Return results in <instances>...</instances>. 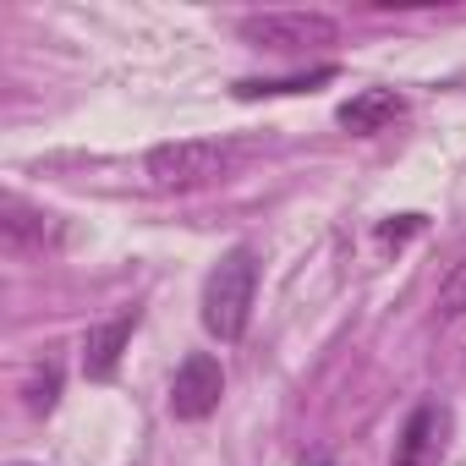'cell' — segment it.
<instances>
[{"label": "cell", "mask_w": 466, "mask_h": 466, "mask_svg": "<svg viewBox=\"0 0 466 466\" xmlns=\"http://www.w3.org/2000/svg\"><path fill=\"white\" fill-rule=\"evenodd\" d=\"M253 291H258L253 248H230L203 280V329L214 340H242L248 335V313H253Z\"/></svg>", "instance_id": "1"}, {"label": "cell", "mask_w": 466, "mask_h": 466, "mask_svg": "<svg viewBox=\"0 0 466 466\" xmlns=\"http://www.w3.org/2000/svg\"><path fill=\"white\" fill-rule=\"evenodd\" d=\"M230 159L237 154L225 143H214V137H176V143H159L148 154V181L159 192H192V187L219 181L230 170Z\"/></svg>", "instance_id": "2"}, {"label": "cell", "mask_w": 466, "mask_h": 466, "mask_svg": "<svg viewBox=\"0 0 466 466\" xmlns=\"http://www.w3.org/2000/svg\"><path fill=\"white\" fill-rule=\"evenodd\" d=\"M253 50H275V56H302V50H319V45H335L340 39V23L324 17V12H258V17H242L237 28Z\"/></svg>", "instance_id": "3"}, {"label": "cell", "mask_w": 466, "mask_h": 466, "mask_svg": "<svg viewBox=\"0 0 466 466\" xmlns=\"http://www.w3.org/2000/svg\"><path fill=\"white\" fill-rule=\"evenodd\" d=\"M219 395H225V368L208 351H192L170 379V417L176 422H203V417H214Z\"/></svg>", "instance_id": "4"}, {"label": "cell", "mask_w": 466, "mask_h": 466, "mask_svg": "<svg viewBox=\"0 0 466 466\" xmlns=\"http://www.w3.org/2000/svg\"><path fill=\"white\" fill-rule=\"evenodd\" d=\"M400 116H406V99H400L395 88H362V94H351V99L335 110V121H340L351 137H373V132L395 127Z\"/></svg>", "instance_id": "5"}, {"label": "cell", "mask_w": 466, "mask_h": 466, "mask_svg": "<svg viewBox=\"0 0 466 466\" xmlns=\"http://www.w3.org/2000/svg\"><path fill=\"white\" fill-rule=\"evenodd\" d=\"M132 329H137V313H116V319H105L99 329H88V346H83V373H88L94 384L116 379L121 351L132 346Z\"/></svg>", "instance_id": "6"}, {"label": "cell", "mask_w": 466, "mask_h": 466, "mask_svg": "<svg viewBox=\"0 0 466 466\" xmlns=\"http://www.w3.org/2000/svg\"><path fill=\"white\" fill-rule=\"evenodd\" d=\"M335 77V66H313V72H297V77H242L237 88V99H275V94H313L319 83H329Z\"/></svg>", "instance_id": "7"}, {"label": "cell", "mask_w": 466, "mask_h": 466, "mask_svg": "<svg viewBox=\"0 0 466 466\" xmlns=\"http://www.w3.org/2000/svg\"><path fill=\"white\" fill-rule=\"evenodd\" d=\"M433 406H417L411 411V422H406V433H400V450H395V466H422L428 461V450H433Z\"/></svg>", "instance_id": "8"}, {"label": "cell", "mask_w": 466, "mask_h": 466, "mask_svg": "<svg viewBox=\"0 0 466 466\" xmlns=\"http://www.w3.org/2000/svg\"><path fill=\"white\" fill-rule=\"evenodd\" d=\"M0 230H6V242L34 248V242H45V214L28 208L23 198H6V219H0Z\"/></svg>", "instance_id": "9"}, {"label": "cell", "mask_w": 466, "mask_h": 466, "mask_svg": "<svg viewBox=\"0 0 466 466\" xmlns=\"http://www.w3.org/2000/svg\"><path fill=\"white\" fill-rule=\"evenodd\" d=\"M56 400H61V368H56V362H45V368L28 379V411H34V417H50V411H56Z\"/></svg>", "instance_id": "10"}, {"label": "cell", "mask_w": 466, "mask_h": 466, "mask_svg": "<svg viewBox=\"0 0 466 466\" xmlns=\"http://www.w3.org/2000/svg\"><path fill=\"white\" fill-rule=\"evenodd\" d=\"M439 313H444V319H461V313H466V258L444 275V286H439Z\"/></svg>", "instance_id": "11"}, {"label": "cell", "mask_w": 466, "mask_h": 466, "mask_svg": "<svg viewBox=\"0 0 466 466\" xmlns=\"http://www.w3.org/2000/svg\"><path fill=\"white\" fill-rule=\"evenodd\" d=\"M411 230H422V214H400L395 225H379V242H406Z\"/></svg>", "instance_id": "12"}, {"label": "cell", "mask_w": 466, "mask_h": 466, "mask_svg": "<svg viewBox=\"0 0 466 466\" xmlns=\"http://www.w3.org/2000/svg\"><path fill=\"white\" fill-rule=\"evenodd\" d=\"M302 466H329V461H319V455H313V461H302Z\"/></svg>", "instance_id": "13"}]
</instances>
